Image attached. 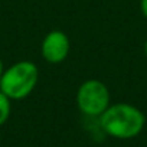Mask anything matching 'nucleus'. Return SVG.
<instances>
[{"label": "nucleus", "instance_id": "1", "mask_svg": "<svg viewBox=\"0 0 147 147\" xmlns=\"http://www.w3.org/2000/svg\"><path fill=\"white\" fill-rule=\"evenodd\" d=\"M98 121L101 130L107 136L118 140H130L143 131L146 115L136 105L115 102L108 105V108L98 117Z\"/></svg>", "mask_w": 147, "mask_h": 147}, {"label": "nucleus", "instance_id": "2", "mask_svg": "<svg viewBox=\"0 0 147 147\" xmlns=\"http://www.w3.org/2000/svg\"><path fill=\"white\" fill-rule=\"evenodd\" d=\"M39 69L32 61H19L6 68L0 78V91L12 101L29 97L38 85Z\"/></svg>", "mask_w": 147, "mask_h": 147}, {"label": "nucleus", "instance_id": "3", "mask_svg": "<svg viewBox=\"0 0 147 147\" xmlns=\"http://www.w3.org/2000/svg\"><path fill=\"white\" fill-rule=\"evenodd\" d=\"M110 91L108 87L100 80L84 81L75 95V102L78 110L87 117H100L110 105Z\"/></svg>", "mask_w": 147, "mask_h": 147}, {"label": "nucleus", "instance_id": "4", "mask_svg": "<svg viewBox=\"0 0 147 147\" xmlns=\"http://www.w3.org/2000/svg\"><path fill=\"white\" fill-rule=\"evenodd\" d=\"M71 52V40L62 30H51L40 43V55L49 63L63 62Z\"/></svg>", "mask_w": 147, "mask_h": 147}, {"label": "nucleus", "instance_id": "5", "mask_svg": "<svg viewBox=\"0 0 147 147\" xmlns=\"http://www.w3.org/2000/svg\"><path fill=\"white\" fill-rule=\"evenodd\" d=\"M12 114V100L0 91V127L6 124Z\"/></svg>", "mask_w": 147, "mask_h": 147}, {"label": "nucleus", "instance_id": "6", "mask_svg": "<svg viewBox=\"0 0 147 147\" xmlns=\"http://www.w3.org/2000/svg\"><path fill=\"white\" fill-rule=\"evenodd\" d=\"M140 10H141L143 16L147 19V0H140Z\"/></svg>", "mask_w": 147, "mask_h": 147}, {"label": "nucleus", "instance_id": "7", "mask_svg": "<svg viewBox=\"0 0 147 147\" xmlns=\"http://www.w3.org/2000/svg\"><path fill=\"white\" fill-rule=\"evenodd\" d=\"M5 63H3V61L0 59V78H2V75H3V72H5Z\"/></svg>", "mask_w": 147, "mask_h": 147}, {"label": "nucleus", "instance_id": "8", "mask_svg": "<svg viewBox=\"0 0 147 147\" xmlns=\"http://www.w3.org/2000/svg\"><path fill=\"white\" fill-rule=\"evenodd\" d=\"M144 53H146V56H147V39H146V42H144Z\"/></svg>", "mask_w": 147, "mask_h": 147}]
</instances>
